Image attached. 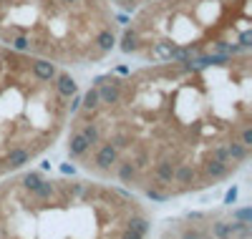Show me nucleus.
Returning a JSON list of instances; mask_svg holds the SVG:
<instances>
[{"label": "nucleus", "instance_id": "nucleus-1", "mask_svg": "<svg viewBox=\"0 0 252 239\" xmlns=\"http://www.w3.org/2000/svg\"><path fill=\"white\" fill-rule=\"evenodd\" d=\"M250 0H149L121 33V51L152 63L250 53Z\"/></svg>", "mask_w": 252, "mask_h": 239}, {"label": "nucleus", "instance_id": "nucleus-2", "mask_svg": "<svg viewBox=\"0 0 252 239\" xmlns=\"http://www.w3.org/2000/svg\"><path fill=\"white\" fill-rule=\"evenodd\" d=\"M53 60L0 43V177L20 171L58 139L71 114Z\"/></svg>", "mask_w": 252, "mask_h": 239}, {"label": "nucleus", "instance_id": "nucleus-3", "mask_svg": "<svg viewBox=\"0 0 252 239\" xmlns=\"http://www.w3.org/2000/svg\"><path fill=\"white\" fill-rule=\"evenodd\" d=\"M0 43L53 63H94L116 46L111 0H0Z\"/></svg>", "mask_w": 252, "mask_h": 239}, {"label": "nucleus", "instance_id": "nucleus-4", "mask_svg": "<svg viewBox=\"0 0 252 239\" xmlns=\"http://www.w3.org/2000/svg\"><path fill=\"white\" fill-rule=\"evenodd\" d=\"M114 5H119L121 10H126V13H134L136 8H141V5H146L149 0H111Z\"/></svg>", "mask_w": 252, "mask_h": 239}]
</instances>
